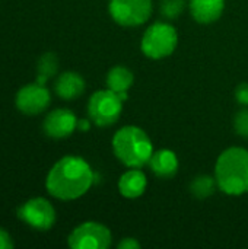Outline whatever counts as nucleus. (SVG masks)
I'll list each match as a JSON object with an SVG mask.
<instances>
[{
    "instance_id": "423d86ee",
    "label": "nucleus",
    "mask_w": 248,
    "mask_h": 249,
    "mask_svg": "<svg viewBox=\"0 0 248 249\" xmlns=\"http://www.w3.org/2000/svg\"><path fill=\"white\" fill-rule=\"evenodd\" d=\"M152 0H110L108 12L115 23L124 28L143 25L152 15Z\"/></svg>"
},
{
    "instance_id": "1a4fd4ad",
    "label": "nucleus",
    "mask_w": 248,
    "mask_h": 249,
    "mask_svg": "<svg viewBox=\"0 0 248 249\" xmlns=\"http://www.w3.org/2000/svg\"><path fill=\"white\" fill-rule=\"evenodd\" d=\"M51 102V93L45 88V85L29 83L22 86L16 96L15 105L25 115H38L44 112Z\"/></svg>"
},
{
    "instance_id": "6ab92c4d",
    "label": "nucleus",
    "mask_w": 248,
    "mask_h": 249,
    "mask_svg": "<svg viewBox=\"0 0 248 249\" xmlns=\"http://www.w3.org/2000/svg\"><path fill=\"white\" fill-rule=\"evenodd\" d=\"M234 128L238 136L248 139V109H241L234 117Z\"/></svg>"
},
{
    "instance_id": "7ed1b4c3",
    "label": "nucleus",
    "mask_w": 248,
    "mask_h": 249,
    "mask_svg": "<svg viewBox=\"0 0 248 249\" xmlns=\"http://www.w3.org/2000/svg\"><path fill=\"white\" fill-rule=\"evenodd\" d=\"M113 152L127 168H142L153 155V144L145 130L136 125L121 127L113 137Z\"/></svg>"
},
{
    "instance_id": "20e7f679",
    "label": "nucleus",
    "mask_w": 248,
    "mask_h": 249,
    "mask_svg": "<svg viewBox=\"0 0 248 249\" xmlns=\"http://www.w3.org/2000/svg\"><path fill=\"white\" fill-rule=\"evenodd\" d=\"M178 45L177 29L168 22H153L143 34L140 48L142 53L152 60L170 57Z\"/></svg>"
},
{
    "instance_id": "aec40b11",
    "label": "nucleus",
    "mask_w": 248,
    "mask_h": 249,
    "mask_svg": "<svg viewBox=\"0 0 248 249\" xmlns=\"http://www.w3.org/2000/svg\"><path fill=\"white\" fill-rule=\"evenodd\" d=\"M235 99L244 105V107H248V83H241L237 90H235Z\"/></svg>"
},
{
    "instance_id": "9d476101",
    "label": "nucleus",
    "mask_w": 248,
    "mask_h": 249,
    "mask_svg": "<svg viewBox=\"0 0 248 249\" xmlns=\"http://www.w3.org/2000/svg\"><path fill=\"white\" fill-rule=\"evenodd\" d=\"M77 128V118L76 115L66 108H57L47 114L42 130L51 139H66L75 133Z\"/></svg>"
},
{
    "instance_id": "412c9836",
    "label": "nucleus",
    "mask_w": 248,
    "mask_h": 249,
    "mask_svg": "<svg viewBox=\"0 0 248 249\" xmlns=\"http://www.w3.org/2000/svg\"><path fill=\"white\" fill-rule=\"evenodd\" d=\"M13 247H15V244H13L9 232L0 228V249H12Z\"/></svg>"
},
{
    "instance_id": "39448f33",
    "label": "nucleus",
    "mask_w": 248,
    "mask_h": 249,
    "mask_svg": "<svg viewBox=\"0 0 248 249\" xmlns=\"http://www.w3.org/2000/svg\"><path fill=\"white\" fill-rule=\"evenodd\" d=\"M123 99L111 89H102L91 95L88 115L98 127H108L118 121L123 111Z\"/></svg>"
},
{
    "instance_id": "f8f14e48",
    "label": "nucleus",
    "mask_w": 248,
    "mask_h": 249,
    "mask_svg": "<svg viewBox=\"0 0 248 249\" xmlns=\"http://www.w3.org/2000/svg\"><path fill=\"white\" fill-rule=\"evenodd\" d=\"M85 79L76 71H64L61 73L54 85V90L58 98L64 101L77 99L85 92Z\"/></svg>"
},
{
    "instance_id": "ddd939ff",
    "label": "nucleus",
    "mask_w": 248,
    "mask_h": 249,
    "mask_svg": "<svg viewBox=\"0 0 248 249\" xmlns=\"http://www.w3.org/2000/svg\"><path fill=\"white\" fill-rule=\"evenodd\" d=\"M190 13L199 23H212L221 18L225 9V0H190Z\"/></svg>"
},
{
    "instance_id": "f03ea898",
    "label": "nucleus",
    "mask_w": 248,
    "mask_h": 249,
    "mask_svg": "<svg viewBox=\"0 0 248 249\" xmlns=\"http://www.w3.org/2000/svg\"><path fill=\"white\" fill-rule=\"evenodd\" d=\"M218 188L228 196L238 197L248 193V150L229 147L224 150L215 165Z\"/></svg>"
},
{
    "instance_id": "a211bd4d",
    "label": "nucleus",
    "mask_w": 248,
    "mask_h": 249,
    "mask_svg": "<svg viewBox=\"0 0 248 249\" xmlns=\"http://www.w3.org/2000/svg\"><path fill=\"white\" fill-rule=\"evenodd\" d=\"M186 9V0H161V13L167 19L178 18Z\"/></svg>"
},
{
    "instance_id": "6e6552de",
    "label": "nucleus",
    "mask_w": 248,
    "mask_h": 249,
    "mask_svg": "<svg viewBox=\"0 0 248 249\" xmlns=\"http://www.w3.org/2000/svg\"><path fill=\"white\" fill-rule=\"evenodd\" d=\"M18 217L35 231H50L56 223L54 206L42 197H35L25 201L18 209Z\"/></svg>"
},
{
    "instance_id": "4be33fe9",
    "label": "nucleus",
    "mask_w": 248,
    "mask_h": 249,
    "mask_svg": "<svg viewBox=\"0 0 248 249\" xmlns=\"http://www.w3.org/2000/svg\"><path fill=\"white\" fill-rule=\"evenodd\" d=\"M120 249H137L140 248V244L134 239V238H124L120 244H118Z\"/></svg>"
},
{
    "instance_id": "9b49d317",
    "label": "nucleus",
    "mask_w": 248,
    "mask_h": 249,
    "mask_svg": "<svg viewBox=\"0 0 248 249\" xmlns=\"http://www.w3.org/2000/svg\"><path fill=\"white\" fill-rule=\"evenodd\" d=\"M148 179L140 168H130L118 179V191L126 198H139L145 194Z\"/></svg>"
},
{
    "instance_id": "2eb2a0df",
    "label": "nucleus",
    "mask_w": 248,
    "mask_h": 249,
    "mask_svg": "<svg viewBox=\"0 0 248 249\" xmlns=\"http://www.w3.org/2000/svg\"><path fill=\"white\" fill-rule=\"evenodd\" d=\"M133 82H134V76L132 70H129L124 66H114L107 74L108 89L118 93V96L123 101L127 99V90L133 86Z\"/></svg>"
},
{
    "instance_id": "f3484780",
    "label": "nucleus",
    "mask_w": 248,
    "mask_h": 249,
    "mask_svg": "<svg viewBox=\"0 0 248 249\" xmlns=\"http://www.w3.org/2000/svg\"><path fill=\"white\" fill-rule=\"evenodd\" d=\"M218 187L216 178L210 175H199L196 177L190 184V191L197 198H208L215 193V188Z\"/></svg>"
},
{
    "instance_id": "f257e3e1",
    "label": "nucleus",
    "mask_w": 248,
    "mask_h": 249,
    "mask_svg": "<svg viewBox=\"0 0 248 249\" xmlns=\"http://www.w3.org/2000/svg\"><path fill=\"white\" fill-rule=\"evenodd\" d=\"M95 174L80 156L67 155L57 160L47 174L45 188L57 200L72 201L83 197L94 185Z\"/></svg>"
},
{
    "instance_id": "5701e85b",
    "label": "nucleus",
    "mask_w": 248,
    "mask_h": 249,
    "mask_svg": "<svg viewBox=\"0 0 248 249\" xmlns=\"http://www.w3.org/2000/svg\"><path fill=\"white\" fill-rule=\"evenodd\" d=\"M89 128H91V121L89 120H77V130L88 131Z\"/></svg>"
},
{
    "instance_id": "0eeeda50",
    "label": "nucleus",
    "mask_w": 248,
    "mask_h": 249,
    "mask_svg": "<svg viewBox=\"0 0 248 249\" xmlns=\"http://www.w3.org/2000/svg\"><path fill=\"white\" fill-rule=\"evenodd\" d=\"M113 236L110 229L98 222H85L75 228L67 238L72 249H107L111 247Z\"/></svg>"
},
{
    "instance_id": "4468645a",
    "label": "nucleus",
    "mask_w": 248,
    "mask_h": 249,
    "mask_svg": "<svg viewBox=\"0 0 248 249\" xmlns=\"http://www.w3.org/2000/svg\"><path fill=\"white\" fill-rule=\"evenodd\" d=\"M149 166L151 171L162 179H168L172 178L177 172H178V158L177 155L170 150V149H161L153 152L151 160H149Z\"/></svg>"
},
{
    "instance_id": "dca6fc26",
    "label": "nucleus",
    "mask_w": 248,
    "mask_h": 249,
    "mask_svg": "<svg viewBox=\"0 0 248 249\" xmlns=\"http://www.w3.org/2000/svg\"><path fill=\"white\" fill-rule=\"evenodd\" d=\"M58 70V58L54 53H45L39 57L37 64V83L45 85L48 79H51L54 74H57Z\"/></svg>"
}]
</instances>
